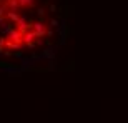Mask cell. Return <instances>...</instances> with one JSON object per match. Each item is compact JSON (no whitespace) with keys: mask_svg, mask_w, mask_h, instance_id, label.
Returning a JSON list of instances; mask_svg holds the SVG:
<instances>
[{"mask_svg":"<svg viewBox=\"0 0 128 123\" xmlns=\"http://www.w3.org/2000/svg\"><path fill=\"white\" fill-rule=\"evenodd\" d=\"M65 0H0V60L30 66L63 42Z\"/></svg>","mask_w":128,"mask_h":123,"instance_id":"obj_1","label":"cell"}]
</instances>
